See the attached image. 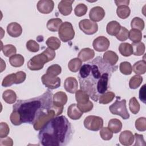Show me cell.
<instances>
[{
  "mask_svg": "<svg viewBox=\"0 0 146 146\" xmlns=\"http://www.w3.org/2000/svg\"><path fill=\"white\" fill-rule=\"evenodd\" d=\"M0 127V137L4 138L7 137L10 131V129L7 124L4 122H1Z\"/></svg>",
  "mask_w": 146,
  "mask_h": 146,
  "instance_id": "cell-48",
  "label": "cell"
},
{
  "mask_svg": "<svg viewBox=\"0 0 146 146\" xmlns=\"http://www.w3.org/2000/svg\"><path fill=\"white\" fill-rule=\"evenodd\" d=\"M74 2V0H62L58 5V8L60 14L64 16L70 15L72 10V4Z\"/></svg>",
  "mask_w": 146,
  "mask_h": 146,
  "instance_id": "cell-15",
  "label": "cell"
},
{
  "mask_svg": "<svg viewBox=\"0 0 146 146\" xmlns=\"http://www.w3.org/2000/svg\"><path fill=\"white\" fill-rule=\"evenodd\" d=\"M2 98L8 104H13L17 100V95L12 90H7L2 94Z\"/></svg>",
  "mask_w": 146,
  "mask_h": 146,
  "instance_id": "cell-29",
  "label": "cell"
},
{
  "mask_svg": "<svg viewBox=\"0 0 146 146\" xmlns=\"http://www.w3.org/2000/svg\"><path fill=\"white\" fill-rule=\"evenodd\" d=\"M67 115L72 120H78L83 115V112L78 107L75 103L71 104L68 108Z\"/></svg>",
  "mask_w": 146,
  "mask_h": 146,
  "instance_id": "cell-20",
  "label": "cell"
},
{
  "mask_svg": "<svg viewBox=\"0 0 146 146\" xmlns=\"http://www.w3.org/2000/svg\"><path fill=\"white\" fill-rule=\"evenodd\" d=\"M129 108L131 112L133 114H136L140 110V104L135 97H132L129 100Z\"/></svg>",
  "mask_w": 146,
  "mask_h": 146,
  "instance_id": "cell-40",
  "label": "cell"
},
{
  "mask_svg": "<svg viewBox=\"0 0 146 146\" xmlns=\"http://www.w3.org/2000/svg\"><path fill=\"white\" fill-rule=\"evenodd\" d=\"M77 106L83 113H84V112H88L91 111L93 108L94 104H93L92 102L90 100L87 103L84 104H77Z\"/></svg>",
  "mask_w": 146,
  "mask_h": 146,
  "instance_id": "cell-49",
  "label": "cell"
},
{
  "mask_svg": "<svg viewBox=\"0 0 146 146\" xmlns=\"http://www.w3.org/2000/svg\"><path fill=\"white\" fill-rule=\"evenodd\" d=\"M115 97V94L111 91H107L105 93L101 95L99 98V103L100 104H106L111 102L114 98Z\"/></svg>",
  "mask_w": 146,
  "mask_h": 146,
  "instance_id": "cell-32",
  "label": "cell"
},
{
  "mask_svg": "<svg viewBox=\"0 0 146 146\" xmlns=\"http://www.w3.org/2000/svg\"><path fill=\"white\" fill-rule=\"evenodd\" d=\"M41 80L42 83L46 87L51 90L56 89L60 86V79L56 76L45 74L42 75Z\"/></svg>",
  "mask_w": 146,
  "mask_h": 146,
  "instance_id": "cell-11",
  "label": "cell"
},
{
  "mask_svg": "<svg viewBox=\"0 0 146 146\" xmlns=\"http://www.w3.org/2000/svg\"><path fill=\"white\" fill-rule=\"evenodd\" d=\"M10 121L11 123L14 125H19L21 124L20 121V117L19 114L16 111H13L11 113L10 116Z\"/></svg>",
  "mask_w": 146,
  "mask_h": 146,
  "instance_id": "cell-50",
  "label": "cell"
},
{
  "mask_svg": "<svg viewBox=\"0 0 146 146\" xmlns=\"http://www.w3.org/2000/svg\"><path fill=\"white\" fill-rule=\"evenodd\" d=\"M89 95L82 90H77L75 92V99L78 104H84L87 103L89 100Z\"/></svg>",
  "mask_w": 146,
  "mask_h": 146,
  "instance_id": "cell-26",
  "label": "cell"
},
{
  "mask_svg": "<svg viewBox=\"0 0 146 146\" xmlns=\"http://www.w3.org/2000/svg\"><path fill=\"white\" fill-rule=\"evenodd\" d=\"M120 53L124 56H129L133 54V48L131 44L128 43H121L119 46Z\"/></svg>",
  "mask_w": 146,
  "mask_h": 146,
  "instance_id": "cell-28",
  "label": "cell"
},
{
  "mask_svg": "<svg viewBox=\"0 0 146 146\" xmlns=\"http://www.w3.org/2000/svg\"><path fill=\"white\" fill-rule=\"evenodd\" d=\"M87 11V6L84 3L78 4L74 9L75 14L78 17L84 15Z\"/></svg>",
  "mask_w": 146,
  "mask_h": 146,
  "instance_id": "cell-44",
  "label": "cell"
},
{
  "mask_svg": "<svg viewBox=\"0 0 146 146\" xmlns=\"http://www.w3.org/2000/svg\"><path fill=\"white\" fill-rule=\"evenodd\" d=\"M95 56L94 51L90 48H82L78 53V56L82 62H86L92 59Z\"/></svg>",
  "mask_w": 146,
  "mask_h": 146,
  "instance_id": "cell-21",
  "label": "cell"
},
{
  "mask_svg": "<svg viewBox=\"0 0 146 146\" xmlns=\"http://www.w3.org/2000/svg\"><path fill=\"white\" fill-rule=\"evenodd\" d=\"M1 51L6 57H11L17 52V49L13 44H6L1 46Z\"/></svg>",
  "mask_w": 146,
  "mask_h": 146,
  "instance_id": "cell-38",
  "label": "cell"
},
{
  "mask_svg": "<svg viewBox=\"0 0 146 146\" xmlns=\"http://www.w3.org/2000/svg\"><path fill=\"white\" fill-rule=\"evenodd\" d=\"M38 10L42 14H49L54 9V3L52 0H40L36 5Z\"/></svg>",
  "mask_w": 146,
  "mask_h": 146,
  "instance_id": "cell-13",
  "label": "cell"
},
{
  "mask_svg": "<svg viewBox=\"0 0 146 146\" xmlns=\"http://www.w3.org/2000/svg\"><path fill=\"white\" fill-rule=\"evenodd\" d=\"M132 70L136 75L144 74L146 72V62L145 60H139L132 67Z\"/></svg>",
  "mask_w": 146,
  "mask_h": 146,
  "instance_id": "cell-27",
  "label": "cell"
},
{
  "mask_svg": "<svg viewBox=\"0 0 146 146\" xmlns=\"http://www.w3.org/2000/svg\"><path fill=\"white\" fill-rule=\"evenodd\" d=\"M52 92L48 90L38 97L18 100L13 106V111L19 114L21 124H34L52 110Z\"/></svg>",
  "mask_w": 146,
  "mask_h": 146,
  "instance_id": "cell-2",
  "label": "cell"
},
{
  "mask_svg": "<svg viewBox=\"0 0 146 146\" xmlns=\"http://www.w3.org/2000/svg\"><path fill=\"white\" fill-rule=\"evenodd\" d=\"M110 44V40L104 36H99L95 38L92 43L94 48L98 52H103L107 50Z\"/></svg>",
  "mask_w": 146,
  "mask_h": 146,
  "instance_id": "cell-12",
  "label": "cell"
},
{
  "mask_svg": "<svg viewBox=\"0 0 146 146\" xmlns=\"http://www.w3.org/2000/svg\"><path fill=\"white\" fill-rule=\"evenodd\" d=\"M64 88L69 93H75L78 88V83L76 78L74 77L67 78L64 82Z\"/></svg>",
  "mask_w": 146,
  "mask_h": 146,
  "instance_id": "cell-16",
  "label": "cell"
},
{
  "mask_svg": "<svg viewBox=\"0 0 146 146\" xmlns=\"http://www.w3.org/2000/svg\"><path fill=\"white\" fill-rule=\"evenodd\" d=\"M100 136L104 140H110L113 136V132L108 127H102L100 131Z\"/></svg>",
  "mask_w": 146,
  "mask_h": 146,
  "instance_id": "cell-43",
  "label": "cell"
},
{
  "mask_svg": "<svg viewBox=\"0 0 146 146\" xmlns=\"http://www.w3.org/2000/svg\"><path fill=\"white\" fill-rule=\"evenodd\" d=\"M131 26L132 29H136L141 31L144 29L145 24L143 19L139 17H135L131 21Z\"/></svg>",
  "mask_w": 146,
  "mask_h": 146,
  "instance_id": "cell-37",
  "label": "cell"
},
{
  "mask_svg": "<svg viewBox=\"0 0 146 146\" xmlns=\"http://www.w3.org/2000/svg\"><path fill=\"white\" fill-rule=\"evenodd\" d=\"M79 29L87 35H92L98 30L97 23L88 19L81 20L79 23Z\"/></svg>",
  "mask_w": 146,
  "mask_h": 146,
  "instance_id": "cell-10",
  "label": "cell"
},
{
  "mask_svg": "<svg viewBox=\"0 0 146 146\" xmlns=\"http://www.w3.org/2000/svg\"><path fill=\"white\" fill-rule=\"evenodd\" d=\"M7 32L10 36L17 38L22 34V28L19 23L11 22L7 26Z\"/></svg>",
  "mask_w": 146,
  "mask_h": 146,
  "instance_id": "cell-18",
  "label": "cell"
},
{
  "mask_svg": "<svg viewBox=\"0 0 146 146\" xmlns=\"http://www.w3.org/2000/svg\"><path fill=\"white\" fill-rule=\"evenodd\" d=\"M133 48V54L136 56L143 55L145 52V44L144 43L139 42L133 43L132 44Z\"/></svg>",
  "mask_w": 146,
  "mask_h": 146,
  "instance_id": "cell-34",
  "label": "cell"
},
{
  "mask_svg": "<svg viewBox=\"0 0 146 146\" xmlns=\"http://www.w3.org/2000/svg\"><path fill=\"white\" fill-rule=\"evenodd\" d=\"M135 127L139 131H145L146 130V119L144 117L138 118L135 121Z\"/></svg>",
  "mask_w": 146,
  "mask_h": 146,
  "instance_id": "cell-45",
  "label": "cell"
},
{
  "mask_svg": "<svg viewBox=\"0 0 146 146\" xmlns=\"http://www.w3.org/2000/svg\"><path fill=\"white\" fill-rule=\"evenodd\" d=\"M72 129L68 120L63 115L55 116L40 129L38 139L43 146H64L71 139Z\"/></svg>",
  "mask_w": 146,
  "mask_h": 146,
  "instance_id": "cell-3",
  "label": "cell"
},
{
  "mask_svg": "<svg viewBox=\"0 0 146 146\" xmlns=\"http://www.w3.org/2000/svg\"><path fill=\"white\" fill-rule=\"evenodd\" d=\"M67 96L65 92L59 91L52 96V110L55 112V116L61 114L63 106L67 102Z\"/></svg>",
  "mask_w": 146,
  "mask_h": 146,
  "instance_id": "cell-6",
  "label": "cell"
},
{
  "mask_svg": "<svg viewBox=\"0 0 146 146\" xmlns=\"http://www.w3.org/2000/svg\"><path fill=\"white\" fill-rule=\"evenodd\" d=\"M117 66H111L101 56H97L92 62L84 64L79 70L78 79L80 90L86 92L95 102L107 91L112 74Z\"/></svg>",
  "mask_w": 146,
  "mask_h": 146,
  "instance_id": "cell-1",
  "label": "cell"
},
{
  "mask_svg": "<svg viewBox=\"0 0 146 146\" xmlns=\"http://www.w3.org/2000/svg\"><path fill=\"white\" fill-rule=\"evenodd\" d=\"M58 35L62 41L67 42L72 40L75 36V31L72 24L69 22H64L60 25Z\"/></svg>",
  "mask_w": 146,
  "mask_h": 146,
  "instance_id": "cell-7",
  "label": "cell"
},
{
  "mask_svg": "<svg viewBox=\"0 0 146 146\" xmlns=\"http://www.w3.org/2000/svg\"><path fill=\"white\" fill-rule=\"evenodd\" d=\"M55 54L54 50L47 47L41 54L31 58L27 63V67L32 71L41 70L46 63L51 61L55 58Z\"/></svg>",
  "mask_w": 146,
  "mask_h": 146,
  "instance_id": "cell-4",
  "label": "cell"
},
{
  "mask_svg": "<svg viewBox=\"0 0 146 146\" xmlns=\"http://www.w3.org/2000/svg\"><path fill=\"white\" fill-rule=\"evenodd\" d=\"M143 82V78L139 75L133 76L129 81V87L131 89L137 88Z\"/></svg>",
  "mask_w": 146,
  "mask_h": 146,
  "instance_id": "cell-39",
  "label": "cell"
},
{
  "mask_svg": "<svg viewBox=\"0 0 146 146\" xmlns=\"http://www.w3.org/2000/svg\"><path fill=\"white\" fill-rule=\"evenodd\" d=\"M121 29L120 23L116 21H112L108 23L106 27L107 33L112 36H116Z\"/></svg>",
  "mask_w": 146,
  "mask_h": 146,
  "instance_id": "cell-23",
  "label": "cell"
},
{
  "mask_svg": "<svg viewBox=\"0 0 146 146\" xmlns=\"http://www.w3.org/2000/svg\"><path fill=\"white\" fill-rule=\"evenodd\" d=\"M84 125L85 128L88 130L97 131L103 127V120L99 116L90 115L85 118Z\"/></svg>",
  "mask_w": 146,
  "mask_h": 146,
  "instance_id": "cell-9",
  "label": "cell"
},
{
  "mask_svg": "<svg viewBox=\"0 0 146 146\" xmlns=\"http://www.w3.org/2000/svg\"><path fill=\"white\" fill-rule=\"evenodd\" d=\"M128 38L133 43H137L141 40L142 33L138 30L132 29L129 31Z\"/></svg>",
  "mask_w": 146,
  "mask_h": 146,
  "instance_id": "cell-35",
  "label": "cell"
},
{
  "mask_svg": "<svg viewBox=\"0 0 146 146\" xmlns=\"http://www.w3.org/2000/svg\"><path fill=\"white\" fill-rule=\"evenodd\" d=\"M119 70L120 72L124 75H130L132 73V66L129 62H123L120 63L119 66Z\"/></svg>",
  "mask_w": 146,
  "mask_h": 146,
  "instance_id": "cell-41",
  "label": "cell"
},
{
  "mask_svg": "<svg viewBox=\"0 0 146 146\" xmlns=\"http://www.w3.org/2000/svg\"><path fill=\"white\" fill-rule=\"evenodd\" d=\"M115 2L116 5L117 6H128L129 3V0H125V1H115Z\"/></svg>",
  "mask_w": 146,
  "mask_h": 146,
  "instance_id": "cell-54",
  "label": "cell"
},
{
  "mask_svg": "<svg viewBox=\"0 0 146 146\" xmlns=\"http://www.w3.org/2000/svg\"><path fill=\"white\" fill-rule=\"evenodd\" d=\"M103 60L111 66H115L119 59V56L116 52L112 51H106L103 56Z\"/></svg>",
  "mask_w": 146,
  "mask_h": 146,
  "instance_id": "cell-22",
  "label": "cell"
},
{
  "mask_svg": "<svg viewBox=\"0 0 146 146\" xmlns=\"http://www.w3.org/2000/svg\"><path fill=\"white\" fill-rule=\"evenodd\" d=\"M117 16L121 19H126L128 18L131 13V10L128 6H117L116 10Z\"/></svg>",
  "mask_w": 146,
  "mask_h": 146,
  "instance_id": "cell-33",
  "label": "cell"
},
{
  "mask_svg": "<svg viewBox=\"0 0 146 146\" xmlns=\"http://www.w3.org/2000/svg\"><path fill=\"white\" fill-rule=\"evenodd\" d=\"M54 116H55V112L53 110H51L47 115H44L40 118H39L33 124L34 129L36 131L40 130L47 121H48L50 119L54 117Z\"/></svg>",
  "mask_w": 146,
  "mask_h": 146,
  "instance_id": "cell-19",
  "label": "cell"
},
{
  "mask_svg": "<svg viewBox=\"0 0 146 146\" xmlns=\"http://www.w3.org/2000/svg\"><path fill=\"white\" fill-rule=\"evenodd\" d=\"M145 95V84H144L139 90V99L143 103H145L146 102Z\"/></svg>",
  "mask_w": 146,
  "mask_h": 146,
  "instance_id": "cell-52",
  "label": "cell"
},
{
  "mask_svg": "<svg viewBox=\"0 0 146 146\" xmlns=\"http://www.w3.org/2000/svg\"><path fill=\"white\" fill-rule=\"evenodd\" d=\"M105 16V11L100 6H95L92 8L89 13L91 21L95 22L102 21Z\"/></svg>",
  "mask_w": 146,
  "mask_h": 146,
  "instance_id": "cell-14",
  "label": "cell"
},
{
  "mask_svg": "<svg viewBox=\"0 0 146 146\" xmlns=\"http://www.w3.org/2000/svg\"><path fill=\"white\" fill-rule=\"evenodd\" d=\"M108 128L114 133L119 132L122 128V123L117 119H112L110 120L108 124Z\"/></svg>",
  "mask_w": 146,
  "mask_h": 146,
  "instance_id": "cell-25",
  "label": "cell"
},
{
  "mask_svg": "<svg viewBox=\"0 0 146 146\" xmlns=\"http://www.w3.org/2000/svg\"><path fill=\"white\" fill-rule=\"evenodd\" d=\"M62 23V21L60 18H52L48 21L46 26L48 30L55 32L59 30V29Z\"/></svg>",
  "mask_w": 146,
  "mask_h": 146,
  "instance_id": "cell-24",
  "label": "cell"
},
{
  "mask_svg": "<svg viewBox=\"0 0 146 146\" xmlns=\"http://www.w3.org/2000/svg\"><path fill=\"white\" fill-rule=\"evenodd\" d=\"M0 145H9L11 146L13 144V140L9 137H4L3 139L2 138H1L0 141Z\"/></svg>",
  "mask_w": 146,
  "mask_h": 146,
  "instance_id": "cell-53",
  "label": "cell"
},
{
  "mask_svg": "<svg viewBox=\"0 0 146 146\" xmlns=\"http://www.w3.org/2000/svg\"><path fill=\"white\" fill-rule=\"evenodd\" d=\"M128 34L129 31L128 30V29H127L124 27L121 26V29L118 34L116 35V38L120 41H125L128 38Z\"/></svg>",
  "mask_w": 146,
  "mask_h": 146,
  "instance_id": "cell-46",
  "label": "cell"
},
{
  "mask_svg": "<svg viewBox=\"0 0 146 146\" xmlns=\"http://www.w3.org/2000/svg\"><path fill=\"white\" fill-rule=\"evenodd\" d=\"M46 43L48 46V47H49L50 48L53 50L58 49L60 46V40L58 38L55 36H51L48 38L47 39Z\"/></svg>",
  "mask_w": 146,
  "mask_h": 146,
  "instance_id": "cell-36",
  "label": "cell"
},
{
  "mask_svg": "<svg viewBox=\"0 0 146 146\" xmlns=\"http://www.w3.org/2000/svg\"><path fill=\"white\" fill-rule=\"evenodd\" d=\"M134 135L132 132L128 130L123 131L119 135L120 143L125 146L132 145L134 141Z\"/></svg>",
  "mask_w": 146,
  "mask_h": 146,
  "instance_id": "cell-17",
  "label": "cell"
},
{
  "mask_svg": "<svg viewBox=\"0 0 146 146\" xmlns=\"http://www.w3.org/2000/svg\"><path fill=\"white\" fill-rule=\"evenodd\" d=\"M26 78V74L25 72L19 71L16 73H13L7 75L3 79L2 86L5 87H9L13 84H20L23 83Z\"/></svg>",
  "mask_w": 146,
  "mask_h": 146,
  "instance_id": "cell-8",
  "label": "cell"
},
{
  "mask_svg": "<svg viewBox=\"0 0 146 146\" xmlns=\"http://www.w3.org/2000/svg\"><path fill=\"white\" fill-rule=\"evenodd\" d=\"M10 64L14 67H19L22 66L24 62V57L21 54H15L9 58Z\"/></svg>",
  "mask_w": 146,
  "mask_h": 146,
  "instance_id": "cell-30",
  "label": "cell"
},
{
  "mask_svg": "<svg viewBox=\"0 0 146 146\" xmlns=\"http://www.w3.org/2000/svg\"><path fill=\"white\" fill-rule=\"evenodd\" d=\"M82 66V61L78 58H75L71 59L68 63L69 70L73 72H78Z\"/></svg>",
  "mask_w": 146,
  "mask_h": 146,
  "instance_id": "cell-31",
  "label": "cell"
},
{
  "mask_svg": "<svg viewBox=\"0 0 146 146\" xmlns=\"http://www.w3.org/2000/svg\"><path fill=\"white\" fill-rule=\"evenodd\" d=\"M62 72V68L60 66L57 64H52L48 67L46 70V74H50L51 75L57 76Z\"/></svg>",
  "mask_w": 146,
  "mask_h": 146,
  "instance_id": "cell-42",
  "label": "cell"
},
{
  "mask_svg": "<svg viewBox=\"0 0 146 146\" xmlns=\"http://www.w3.org/2000/svg\"><path fill=\"white\" fill-rule=\"evenodd\" d=\"M134 137L135 138V143L134 145H145L143 135L135 133Z\"/></svg>",
  "mask_w": 146,
  "mask_h": 146,
  "instance_id": "cell-51",
  "label": "cell"
},
{
  "mask_svg": "<svg viewBox=\"0 0 146 146\" xmlns=\"http://www.w3.org/2000/svg\"><path fill=\"white\" fill-rule=\"evenodd\" d=\"M116 98V101L109 107L111 113L113 115H119L124 120L129 119V114L127 110L126 100L125 99L119 100L118 97Z\"/></svg>",
  "mask_w": 146,
  "mask_h": 146,
  "instance_id": "cell-5",
  "label": "cell"
},
{
  "mask_svg": "<svg viewBox=\"0 0 146 146\" xmlns=\"http://www.w3.org/2000/svg\"><path fill=\"white\" fill-rule=\"evenodd\" d=\"M26 48L30 52H36L39 50V45L35 40L30 39L26 43Z\"/></svg>",
  "mask_w": 146,
  "mask_h": 146,
  "instance_id": "cell-47",
  "label": "cell"
}]
</instances>
